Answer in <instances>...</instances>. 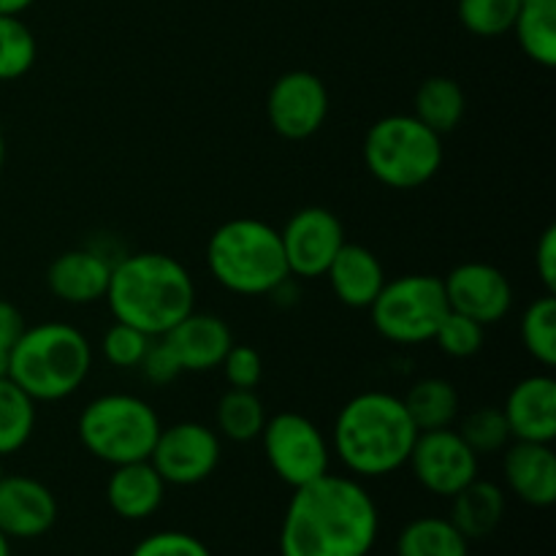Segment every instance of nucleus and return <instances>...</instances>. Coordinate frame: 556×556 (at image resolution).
Instances as JSON below:
<instances>
[{
	"label": "nucleus",
	"mask_w": 556,
	"mask_h": 556,
	"mask_svg": "<svg viewBox=\"0 0 556 556\" xmlns=\"http://www.w3.org/2000/svg\"><path fill=\"white\" fill-rule=\"evenodd\" d=\"M36 0H0V14H16L20 16L22 11H27Z\"/></svg>",
	"instance_id": "40"
},
{
	"label": "nucleus",
	"mask_w": 556,
	"mask_h": 556,
	"mask_svg": "<svg viewBox=\"0 0 556 556\" xmlns=\"http://www.w3.org/2000/svg\"><path fill=\"white\" fill-rule=\"evenodd\" d=\"M223 456L220 434L201 421L161 427L150 462L166 486H195L217 470Z\"/></svg>",
	"instance_id": "10"
},
{
	"label": "nucleus",
	"mask_w": 556,
	"mask_h": 556,
	"mask_svg": "<svg viewBox=\"0 0 556 556\" xmlns=\"http://www.w3.org/2000/svg\"><path fill=\"white\" fill-rule=\"evenodd\" d=\"M451 521L467 541H483L505 519V492L497 483L476 478L451 497Z\"/></svg>",
	"instance_id": "22"
},
{
	"label": "nucleus",
	"mask_w": 556,
	"mask_h": 556,
	"mask_svg": "<svg viewBox=\"0 0 556 556\" xmlns=\"http://www.w3.org/2000/svg\"><path fill=\"white\" fill-rule=\"evenodd\" d=\"M130 556H212V552L201 538L190 535V532L163 530L136 543Z\"/></svg>",
	"instance_id": "35"
},
{
	"label": "nucleus",
	"mask_w": 556,
	"mask_h": 556,
	"mask_svg": "<svg viewBox=\"0 0 556 556\" xmlns=\"http://www.w3.org/2000/svg\"><path fill=\"white\" fill-rule=\"evenodd\" d=\"M329 117V90L313 71H288L277 76L266 96V119L288 141L318 134Z\"/></svg>",
	"instance_id": "12"
},
{
	"label": "nucleus",
	"mask_w": 556,
	"mask_h": 556,
	"mask_svg": "<svg viewBox=\"0 0 556 556\" xmlns=\"http://www.w3.org/2000/svg\"><path fill=\"white\" fill-rule=\"evenodd\" d=\"M163 342L172 348L182 372H210L220 369L228 348L233 345V331L220 315L193 309L163 334Z\"/></svg>",
	"instance_id": "17"
},
{
	"label": "nucleus",
	"mask_w": 556,
	"mask_h": 556,
	"mask_svg": "<svg viewBox=\"0 0 556 556\" xmlns=\"http://www.w3.org/2000/svg\"><path fill=\"white\" fill-rule=\"evenodd\" d=\"M139 369L152 386H168V383H174L179 375H182V367H179V362L174 358L172 348L163 342V337H155V340L150 342V348H147Z\"/></svg>",
	"instance_id": "37"
},
{
	"label": "nucleus",
	"mask_w": 556,
	"mask_h": 556,
	"mask_svg": "<svg viewBox=\"0 0 556 556\" xmlns=\"http://www.w3.org/2000/svg\"><path fill=\"white\" fill-rule=\"evenodd\" d=\"M288 271L302 280L324 277L345 239V226L326 206H304L280 228Z\"/></svg>",
	"instance_id": "13"
},
{
	"label": "nucleus",
	"mask_w": 556,
	"mask_h": 556,
	"mask_svg": "<svg viewBox=\"0 0 556 556\" xmlns=\"http://www.w3.org/2000/svg\"><path fill=\"white\" fill-rule=\"evenodd\" d=\"M448 309L443 277L405 275L386 280L369 304V320L375 331L394 345H424L432 342Z\"/></svg>",
	"instance_id": "8"
},
{
	"label": "nucleus",
	"mask_w": 556,
	"mask_h": 556,
	"mask_svg": "<svg viewBox=\"0 0 556 556\" xmlns=\"http://www.w3.org/2000/svg\"><path fill=\"white\" fill-rule=\"evenodd\" d=\"M467 112L465 90L451 76H429L418 85L413 98V117L421 119L438 136L454 134Z\"/></svg>",
	"instance_id": "23"
},
{
	"label": "nucleus",
	"mask_w": 556,
	"mask_h": 556,
	"mask_svg": "<svg viewBox=\"0 0 556 556\" xmlns=\"http://www.w3.org/2000/svg\"><path fill=\"white\" fill-rule=\"evenodd\" d=\"M109 277H112V261L106 255L90 248H76L65 250L49 264L47 286L60 302L87 307L106 299Z\"/></svg>",
	"instance_id": "19"
},
{
	"label": "nucleus",
	"mask_w": 556,
	"mask_h": 556,
	"mask_svg": "<svg viewBox=\"0 0 556 556\" xmlns=\"http://www.w3.org/2000/svg\"><path fill=\"white\" fill-rule=\"evenodd\" d=\"M38 43L16 14H0V81L22 79L36 65Z\"/></svg>",
	"instance_id": "30"
},
{
	"label": "nucleus",
	"mask_w": 556,
	"mask_h": 556,
	"mask_svg": "<svg viewBox=\"0 0 556 556\" xmlns=\"http://www.w3.org/2000/svg\"><path fill=\"white\" fill-rule=\"evenodd\" d=\"M25 329L27 326L20 309H16L11 302H5V299H0V348L9 351V348L20 340Z\"/></svg>",
	"instance_id": "39"
},
{
	"label": "nucleus",
	"mask_w": 556,
	"mask_h": 556,
	"mask_svg": "<svg viewBox=\"0 0 556 556\" xmlns=\"http://www.w3.org/2000/svg\"><path fill=\"white\" fill-rule=\"evenodd\" d=\"M448 307L483 326H494L514 307V286L497 266L465 261L443 277Z\"/></svg>",
	"instance_id": "14"
},
{
	"label": "nucleus",
	"mask_w": 556,
	"mask_h": 556,
	"mask_svg": "<svg viewBox=\"0 0 556 556\" xmlns=\"http://www.w3.org/2000/svg\"><path fill=\"white\" fill-rule=\"evenodd\" d=\"M206 266L217 286L237 296H266L291 277L280 231L255 217H233L217 226L206 242Z\"/></svg>",
	"instance_id": "5"
},
{
	"label": "nucleus",
	"mask_w": 556,
	"mask_h": 556,
	"mask_svg": "<svg viewBox=\"0 0 556 556\" xmlns=\"http://www.w3.org/2000/svg\"><path fill=\"white\" fill-rule=\"evenodd\" d=\"M521 345L525 351L543 364L546 369L556 367V299L554 293H543L521 315Z\"/></svg>",
	"instance_id": "29"
},
{
	"label": "nucleus",
	"mask_w": 556,
	"mask_h": 556,
	"mask_svg": "<svg viewBox=\"0 0 556 556\" xmlns=\"http://www.w3.org/2000/svg\"><path fill=\"white\" fill-rule=\"evenodd\" d=\"M535 271L546 286V293H556V226H548L538 239Z\"/></svg>",
	"instance_id": "38"
},
{
	"label": "nucleus",
	"mask_w": 556,
	"mask_h": 556,
	"mask_svg": "<svg viewBox=\"0 0 556 556\" xmlns=\"http://www.w3.org/2000/svg\"><path fill=\"white\" fill-rule=\"evenodd\" d=\"M364 163L380 185L416 190L438 177L443 166V136L413 114H386L364 136Z\"/></svg>",
	"instance_id": "6"
},
{
	"label": "nucleus",
	"mask_w": 556,
	"mask_h": 556,
	"mask_svg": "<svg viewBox=\"0 0 556 556\" xmlns=\"http://www.w3.org/2000/svg\"><path fill=\"white\" fill-rule=\"evenodd\" d=\"M261 445L271 472L291 489L307 486L331 472V443L318 424L302 413L282 410L266 418Z\"/></svg>",
	"instance_id": "9"
},
{
	"label": "nucleus",
	"mask_w": 556,
	"mask_h": 556,
	"mask_svg": "<svg viewBox=\"0 0 556 556\" xmlns=\"http://www.w3.org/2000/svg\"><path fill=\"white\" fill-rule=\"evenodd\" d=\"M166 500V481L157 476L150 459L112 467L106 481V503L114 516L125 521H144L161 510Z\"/></svg>",
	"instance_id": "21"
},
{
	"label": "nucleus",
	"mask_w": 556,
	"mask_h": 556,
	"mask_svg": "<svg viewBox=\"0 0 556 556\" xmlns=\"http://www.w3.org/2000/svg\"><path fill=\"white\" fill-rule=\"evenodd\" d=\"M407 467L429 494L451 500L467 483L476 481L481 456L462 440L456 429H432L418 432Z\"/></svg>",
	"instance_id": "11"
},
{
	"label": "nucleus",
	"mask_w": 556,
	"mask_h": 556,
	"mask_svg": "<svg viewBox=\"0 0 556 556\" xmlns=\"http://www.w3.org/2000/svg\"><path fill=\"white\" fill-rule=\"evenodd\" d=\"M152 340H155V337L144 334V331L136 329V326L114 320V324L106 329V334H103V342H101L103 358L117 369H139L141 358H144L147 348H150Z\"/></svg>",
	"instance_id": "34"
},
{
	"label": "nucleus",
	"mask_w": 556,
	"mask_h": 556,
	"mask_svg": "<svg viewBox=\"0 0 556 556\" xmlns=\"http://www.w3.org/2000/svg\"><path fill=\"white\" fill-rule=\"evenodd\" d=\"M380 514L358 478L326 472L293 489L282 514L280 556H369L378 543Z\"/></svg>",
	"instance_id": "1"
},
{
	"label": "nucleus",
	"mask_w": 556,
	"mask_h": 556,
	"mask_svg": "<svg viewBox=\"0 0 556 556\" xmlns=\"http://www.w3.org/2000/svg\"><path fill=\"white\" fill-rule=\"evenodd\" d=\"M456 432L462 434V440H465L478 456L503 454L510 445V440H514L510 438L503 407H478V410H472L470 416L459 424Z\"/></svg>",
	"instance_id": "32"
},
{
	"label": "nucleus",
	"mask_w": 556,
	"mask_h": 556,
	"mask_svg": "<svg viewBox=\"0 0 556 556\" xmlns=\"http://www.w3.org/2000/svg\"><path fill=\"white\" fill-rule=\"evenodd\" d=\"M92 367V345L71 324L47 320L9 348V378L36 402L68 400Z\"/></svg>",
	"instance_id": "4"
},
{
	"label": "nucleus",
	"mask_w": 556,
	"mask_h": 556,
	"mask_svg": "<svg viewBox=\"0 0 556 556\" xmlns=\"http://www.w3.org/2000/svg\"><path fill=\"white\" fill-rule=\"evenodd\" d=\"M155 407L136 394H101L87 402L76 421L79 443L109 467L150 459L161 434Z\"/></svg>",
	"instance_id": "7"
},
{
	"label": "nucleus",
	"mask_w": 556,
	"mask_h": 556,
	"mask_svg": "<svg viewBox=\"0 0 556 556\" xmlns=\"http://www.w3.org/2000/svg\"><path fill=\"white\" fill-rule=\"evenodd\" d=\"M324 277L329 280L331 293L340 299V304L351 309H369V304L389 280L378 255L364 244L353 242L342 244Z\"/></svg>",
	"instance_id": "20"
},
{
	"label": "nucleus",
	"mask_w": 556,
	"mask_h": 556,
	"mask_svg": "<svg viewBox=\"0 0 556 556\" xmlns=\"http://www.w3.org/2000/svg\"><path fill=\"white\" fill-rule=\"evenodd\" d=\"M36 400L11 378H0V459L16 454L36 432Z\"/></svg>",
	"instance_id": "28"
},
{
	"label": "nucleus",
	"mask_w": 556,
	"mask_h": 556,
	"mask_svg": "<svg viewBox=\"0 0 556 556\" xmlns=\"http://www.w3.org/2000/svg\"><path fill=\"white\" fill-rule=\"evenodd\" d=\"M266 418H269L266 407L255 391L228 389L217 402L215 432L226 440H233V443H250V440L261 438Z\"/></svg>",
	"instance_id": "27"
},
{
	"label": "nucleus",
	"mask_w": 556,
	"mask_h": 556,
	"mask_svg": "<svg viewBox=\"0 0 556 556\" xmlns=\"http://www.w3.org/2000/svg\"><path fill=\"white\" fill-rule=\"evenodd\" d=\"M505 486L530 508H552L556 503V454L552 443L510 440L503 451Z\"/></svg>",
	"instance_id": "18"
},
{
	"label": "nucleus",
	"mask_w": 556,
	"mask_h": 556,
	"mask_svg": "<svg viewBox=\"0 0 556 556\" xmlns=\"http://www.w3.org/2000/svg\"><path fill=\"white\" fill-rule=\"evenodd\" d=\"M483 340H486V326L456 313V309L445 313L432 337L434 345L451 358H472L483 348Z\"/></svg>",
	"instance_id": "33"
},
{
	"label": "nucleus",
	"mask_w": 556,
	"mask_h": 556,
	"mask_svg": "<svg viewBox=\"0 0 556 556\" xmlns=\"http://www.w3.org/2000/svg\"><path fill=\"white\" fill-rule=\"evenodd\" d=\"M0 378H9V351L0 348Z\"/></svg>",
	"instance_id": "41"
},
{
	"label": "nucleus",
	"mask_w": 556,
	"mask_h": 556,
	"mask_svg": "<svg viewBox=\"0 0 556 556\" xmlns=\"http://www.w3.org/2000/svg\"><path fill=\"white\" fill-rule=\"evenodd\" d=\"M3 166H5V139L3 134H0V174H3Z\"/></svg>",
	"instance_id": "43"
},
{
	"label": "nucleus",
	"mask_w": 556,
	"mask_h": 556,
	"mask_svg": "<svg viewBox=\"0 0 556 556\" xmlns=\"http://www.w3.org/2000/svg\"><path fill=\"white\" fill-rule=\"evenodd\" d=\"M394 556H470V541L445 516H418L396 535Z\"/></svg>",
	"instance_id": "24"
},
{
	"label": "nucleus",
	"mask_w": 556,
	"mask_h": 556,
	"mask_svg": "<svg viewBox=\"0 0 556 556\" xmlns=\"http://www.w3.org/2000/svg\"><path fill=\"white\" fill-rule=\"evenodd\" d=\"M505 421L510 438L527 443L556 440V380L552 372H535L519 380L505 396Z\"/></svg>",
	"instance_id": "16"
},
{
	"label": "nucleus",
	"mask_w": 556,
	"mask_h": 556,
	"mask_svg": "<svg viewBox=\"0 0 556 556\" xmlns=\"http://www.w3.org/2000/svg\"><path fill=\"white\" fill-rule=\"evenodd\" d=\"M106 304L119 324L163 337L195 309L193 275L174 255H125L112 264Z\"/></svg>",
	"instance_id": "3"
},
{
	"label": "nucleus",
	"mask_w": 556,
	"mask_h": 556,
	"mask_svg": "<svg viewBox=\"0 0 556 556\" xmlns=\"http://www.w3.org/2000/svg\"><path fill=\"white\" fill-rule=\"evenodd\" d=\"M407 407V416L413 418L418 432H432V429H448L459 418V391L445 378H421L407 389L402 396Z\"/></svg>",
	"instance_id": "25"
},
{
	"label": "nucleus",
	"mask_w": 556,
	"mask_h": 556,
	"mask_svg": "<svg viewBox=\"0 0 556 556\" xmlns=\"http://www.w3.org/2000/svg\"><path fill=\"white\" fill-rule=\"evenodd\" d=\"M521 0H459L456 14L465 30L481 38H497L514 30Z\"/></svg>",
	"instance_id": "31"
},
{
	"label": "nucleus",
	"mask_w": 556,
	"mask_h": 556,
	"mask_svg": "<svg viewBox=\"0 0 556 556\" xmlns=\"http://www.w3.org/2000/svg\"><path fill=\"white\" fill-rule=\"evenodd\" d=\"M521 52L543 68L556 65V0H521L514 22Z\"/></svg>",
	"instance_id": "26"
},
{
	"label": "nucleus",
	"mask_w": 556,
	"mask_h": 556,
	"mask_svg": "<svg viewBox=\"0 0 556 556\" xmlns=\"http://www.w3.org/2000/svg\"><path fill=\"white\" fill-rule=\"evenodd\" d=\"M418 429L402 396L389 391H362L337 413L331 451L358 481L386 478L407 467Z\"/></svg>",
	"instance_id": "2"
},
{
	"label": "nucleus",
	"mask_w": 556,
	"mask_h": 556,
	"mask_svg": "<svg viewBox=\"0 0 556 556\" xmlns=\"http://www.w3.org/2000/svg\"><path fill=\"white\" fill-rule=\"evenodd\" d=\"M220 369L228 389L255 391V386L264 378V358H261V353L255 351V348L237 345V342H233V345L228 348L226 358H223Z\"/></svg>",
	"instance_id": "36"
},
{
	"label": "nucleus",
	"mask_w": 556,
	"mask_h": 556,
	"mask_svg": "<svg viewBox=\"0 0 556 556\" xmlns=\"http://www.w3.org/2000/svg\"><path fill=\"white\" fill-rule=\"evenodd\" d=\"M60 505L47 483L30 476H0V532L9 541H36L58 525Z\"/></svg>",
	"instance_id": "15"
},
{
	"label": "nucleus",
	"mask_w": 556,
	"mask_h": 556,
	"mask_svg": "<svg viewBox=\"0 0 556 556\" xmlns=\"http://www.w3.org/2000/svg\"><path fill=\"white\" fill-rule=\"evenodd\" d=\"M0 556H11V541L0 532Z\"/></svg>",
	"instance_id": "42"
}]
</instances>
